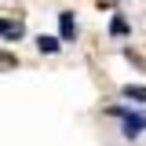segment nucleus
<instances>
[{"label":"nucleus","instance_id":"39448f33","mask_svg":"<svg viewBox=\"0 0 146 146\" xmlns=\"http://www.w3.org/2000/svg\"><path fill=\"white\" fill-rule=\"evenodd\" d=\"M124 99H135V102L146 106V88H143V84H128V88H124Z\"/></svg>","mask_w":146,"mask_h":146},{"label":"nucleus","instance_id":"423d86ee","mask_svg":"<svg viewBox=\"0 0 146 146\" xmlns=\"http://www.w3.org/2000/svg\"><path fill=\"white\" fill-rule=\"evenodd\" d=\"M110 29H113V36H124V33H128V22H124V18H113Z\"/></svg>","mask_w":146,"mask_h":146},{"label":"nucleus","instance_id":"f03ea898","mask_svg":"<svg viewBox=\"0 0 146 146\" xmlns=\"http://www.w3.org/2000/svg\"><path fill=\"white\" fill-rule=\"evenodd\" d=\"M58 29H62L58 40H73V36H77V22H73L70 11H62V15H58Z\"/></svg>","mask_w":146,"mask_h":146},{"label":"nucleus","instance_id":"20e7f679","mask_svg":"<svg viewBox=\"0 0 146 146\" xmlns=\"http://www.w3.org/2000/svg\"><path fill=\"white\" fill-rule=\"evenodd\" d=\"M36 48H40L44 55H55L58 48H62V40H58V36H40V40H36Z\"/></svg>","mask_w":146,"mask_h":146},{"label":"nucleus","instance_id":"f257e3e1","mask_svg":"<svg viewBox=\"0 0 146 146\" xmlns=\"http://www.w3.org/2000/svg\"><path fill=\"white\" fill-rule=\"evenodd\" d=\"M117 117H124V135L128 139H135V135H143L146 131V113L143 110H135V113H128V110H113Z\"/></svg>","mask_w":146,"mask_h":146},{"label":"nucleus","instance_id":"7ed1b4c3","mask_svg":"<svg viewBox=\"0 0 146 146\" xmlns=\"http://www.w3.org/2000/svg\"><path fill=\"white\" fill-rule=\"evenodd\" d=\"M22 33H26L22 22H7V18H0V36H4V40H18Z\"/></svg>","mask_w":146,"mask_h":146}]
</instances>
